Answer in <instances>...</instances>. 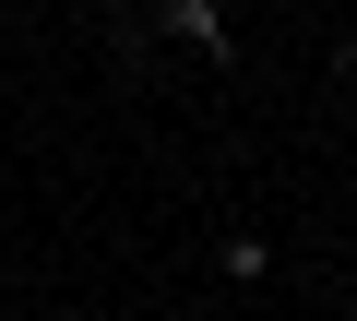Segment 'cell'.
Masks as SVG:
<instances>
[{"label": "cell", "instance_id": "6da1fadb", "mask_svg": "<svg viewBox=\"0 0 357 321\" xmlns=\"http://www.w3.org/2000/svg\"><path fill=\"white\" fill-rule=\"evenodd\" d=\"M143 48H191L203 72H238V24H227V0H143Z\"/></svg>", "mask_w": 357, "mask_h": 321}, {"label": "cell", "instance_id": "7a4b0ae2", "mask_svg": "<svg viewBox=\"0 0 357 321\" xmlns=\"http://www.w3.org/2000/svg\"><path fill=\"white\" fill-rule=\"evenodd\" d=\"M215 262H227L238 285H262V262H274V250H262V226H227V250H215Z\"/></svg>", "mask_w": 357, "mask_h": 321}]
</instances>
